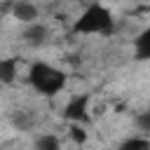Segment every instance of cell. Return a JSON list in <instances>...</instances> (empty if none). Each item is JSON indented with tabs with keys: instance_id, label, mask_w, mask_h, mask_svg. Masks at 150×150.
Segmentation results:
<instances>
[{
	"instance_id": "6da1fadb",
	"label": "cell",
	"mask_w": 150,
	"mask_h": 150,
	"mask_svg": "<svg viewBox=\"0 0 150 150\" xmlns=\"http://www.w3.org/2000/svg\"><path fill=\"white\" fill-rule=\"evenodd\" d=\"M115 30V14L103 2H89L73 21L75 35H110Z\"/></svg>"
},
{
	"instance_id": "7a4b0ae2",
	"label": "cell",
	"mask_w": 150,
	"mask_h": 150,
	"mask_svg": "<svg viewBox=\"0 0 150 150\" xmlns=\"http://www.w3.org/2000/svg\"><path fill=\"white\" fill-rule=\"evenodd\" d=\"M66 82L68 75L47 61H35L28 68V84L42 96H56L59 91L66 89Z\"/></svg>"
},
{
	"instance_id": "3957f363",
	"label": "cell",
	"mask_w": 150,
	"mask_h": 150,
	"mask_svg": "<svg viewBox=\"0 0 150 150\" xmlns=\"http://www.w3.org/2000/svg\"><path fill=\"white\" fill-rule=\"evenodd\" d=\"M89 103H91V96L89 94H77L73 96L66 108H63V117L70 122V124H82L89 120Z\"/></svg>"
},
{
	"instance_id": "277c9868",
	"label": "cell",
	"mask_w": 150,
	"mask_h": 150,
	"mask_svg": "<svg viewBox=\"0 0 150 150\" xmlns=\"http://www.w3.org/2000/svg\"><path fill=\"white\" fill-rule=\"evenodd\" d=\"M21 40H23L26 47H30V49H40V47L47 45V40H49V30H47V26L38 19V21H33V23H23Z\"/></svg>"
},
{
	"instance_id": "5b68a950",
	"label": "cell",
	"mask_w": 150,
	"mask_h": 150,
	"mask_svg": "<svg viewBox=\"0 0 150 150\" xmlns=\"http://www.w3.org/2000/svg\"><path fill=\"white\" fill-rule=\"evenodd\" d=\"M12 16L19 23H33V21L40 19V7L30 0H16L12 5Z\"/></svg>"
},
{
	"instance_id": "8992f818",
	"label": "cell",
	"mask_w": 150,
	"mask_h": 150,
	"mask_svg": "<svg viewBox=\"0 0 150 150\" xmlns=\"http://www.w3.org/2000/svg\"><path fill=\"white\" fill-rule=\"evenodd\" d=\"M134 56L138 61H150V26L134 38Z\"/></svg>"
},
{
	"instance_id": "52a82bcc",
	"label": "cell",
	"mask_w": 150,
	"mask_h": 150,
	"mask_svg": "<svg viewBox=\"0 0 150 150\" xmlns=\"http://www.w3.org/2000/svg\"><path fill=\"white\" fill-rule=\"evenodd\" d=\"M19 75V61L12 59V56H5L0 61V82L2 84H12Z\"/></svg>"
},
{
	"instance_id": "ba28073f",
	"label": "cell",
	"mask_w": 150,
	"mask_h": 150,
	"mask_svg": "<svg viewBox=\"0 0 150 150\" xmlns=\"http://www.w3.org/2000/svg\"><path fill=\"white\" fill-rule=\"evenodd\" d=\"M35 148L38 150H59L61 148V141L54 134H42V136L35 138Z\"/></svg>"
},
{
	"instance_id": "9c48e42d",
	"label": "cell",
	"mask_w": 150,
	"mask_h": 150,
	"mask_svg": "<svg viewBox=\"0 0 150 150\" xmlns=\"http://www.w3.org/2000/svg\"><path fill=\"white\" fill-rule=\"evenodd\" d=\"M124 150H134V148H150V141L148 138H127L122 143Z\"/></svg>"
},
{
	"instance_id": "30bf717a",
	"label": "cell",
	"mask_w": 150,
	"mask_h": 150,
	"mask_svg": "<svg viewBox=\"0 0 150 150\" xmlns=\"http://www.w3.org/2000/svg\"><path fill=\"white\" fill-rule=\"evenodd\" d=\"M70 138L75 143H84L87 141V131L80 127V124H70Z\"/></svg>"
},
{
	"instance_id": "8fae6325",
	"label": "cell",
	"mask_w": 150,
	"mask_h": 150,
	"mask_svg": "<svg viewBox=\"0 0 150 150\" xmlns=\"http://www.w3.org/2000/svg\"><path fill=\"white\" fill-rule=\"evenodd\" d=\"M136 122H138V127H141V129L150 131V110H148V112H143V115H141V117H138Z\"/></svg>"
}]
</instances>
